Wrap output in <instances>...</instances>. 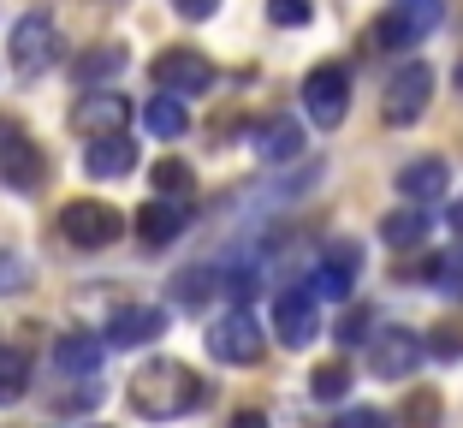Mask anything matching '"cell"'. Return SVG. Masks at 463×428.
<instances>
[{"instance_id": "cell-10", "label": "cell", "mask_w": 463, "mask_h": 428, "mask_svg": "<svg viewBox=\"0 0 463 428\" xmlns=\"http://www.w3.org/2000/svg\"><path fill=\"white\" fill-rule=\"evenodd\" d=\"M155 83H161V96H208V83H214V66H208L196 48H166L155 60Z\"/></svg>"}, {"instance_id": "cell-16", "label": "cell", "mask_w": 463, "mask_h": 428, "mask_svg": "<svg viewBox=\"0 0 463 428\" xmlns=\"http://www.w3.org/2000/svg\"><path fill=\"white\" fill-rule=\"evenodd\" d=\"M250 143H256V155L268 166H286V161H298V155H303V125L298 119H268Z\"/></svg>"}, {"instance_id": "cell-23", "label": "cell", "mask_w": 463, "mask_h": 428, "mask_svg": "<svg viewBox=\"0 0 463 428\" xmlns=\"http://www.w3.org/2000/svg\"><path fill=\"white\" fill-rule=\"evenodd\" d=\"M143 125H149L155 138H184L191 113H184V101H178V96H155L149 108H143Z\"/></svg>"}, {"instance_id": "cell-36", "label": "cell", "mask_w": 463, "mask_h": 428, "mask_svg": "<svg viewBox=\"0 0 463 428\" xmlns=\"http://www.w3.org/2000/svg\"><path fill=\"white\" fill-rule=\"evenodd\" d=\"M446 221H451V233L463 238V196H458V203H451V214H446Z\"/></svg>"}, {"instance_id": "cell-30", "label": "cell", "mask_w": 463, "mask_h": 428, "mask_svg": "<svg viewBox=\"0 0 463 428\" xmlns=\"http://www.w3.org/2000/svg\"><path fill=\"white\" fill-rule=\"evenodd\" d=\"M428 351H434V357H463V328H434Z\"/></svg>"}, {"instance_id": "cell-4", "label": "cell", "mask_w": 463, "mask_h": 428, "mask_svg": "<svg viewBox=\"0 0 463 428\" xmlns=\"http://www.w3.org/2000/svg\"><path fill=\"white\" fill-rule=\"evenodd\" d=\"M439 18H446L439 0H392V13L374 24V48H416L439 30Z\"/></svg>"}, {"instance_id": "cell-28", "label": "cell", "mask_w": 463, "mask_h": 428, "mask_svg": "<svg viewBox=\"0 0 463 428\" xmlns=\"http://www.w3.org/2000/svg\"><path fill=\"white\" fill-rule=\"evenodd\" d=\"M268 18L279 30H303L315 18V6H309V0H268Z\"/></svg>"}, {"instance_id": "cell-8", "label": "cell", "mask_w": 463, "mask_h": 428, "mask_svg": "<svg viewBox=\"0 0 463 428\" xmlns=\"http://www.w3.org/2000/svg\"><path fill=\"white\" fill-rule=\"evenodd\" d=\"M54 48H60V36H54V18L48 13L18 18V30H13V71L18 78H42V71L54 66Z\"/></svg>"}, {"instance_id": "cell-17", "label": "cell", "mask_w": 463, "mask_h": 428, "mask_svg": "<svg viewBox=\"0 0 463 428\" xmlns=\"http://www.w3.org/2000/svg\"><path fill=\"white\" fill-rule=\"evenodd\" d=\"M446 185H451V166L439 161V155H422V161H410L404 173H398V191H404L410 203H434Z\"/></svg>"}, {"instance_id": "cell-33", "label": "cell", "mask_w": 463, "mask_h": 428, "mask_svg": "<svg viewBox=\"0 0 463 428\" xmlns=\"http://www.w3.org/2000/svg\"><path fill=\"white\" fill-rule=\"evenodd\" d=\"M434 416H439L434 393H416V399H410V423H434Z\"/></svg>"}, {"instance_id": "cell-26", "label": "cell", "mask_w": 463, "mask_h": 428, "mask_svg": "<svg viewBox=\"0 0 463 428\" xmlns=\"http://www.w3.org/2000/svg\"><path fill=\"white\" fill-rule=\"evenodd\" d=\"M149 185H155V191H161V196H173V203H184L196 179H191V166H184V161H155Z\"/></svg>"}, {"instance_id": "cell-21", "label": "cell", "mask_w": 463, "mask_h": 428, "mask_svg": "<svg viewBox=\"0 0 463 428\" xmlns=\"http://www.w3.org/2000/svg\"><path fill=\"white\" fill-rule=\"evenodd\" d=\"M30 387V351L24 346H0V404L24 399Z\"/></svg>"}, {"instance_id": "cell-27", "label": "cell", "mask_w": 463, "mask_h": 428, "mask_svg": "<svg viewBox=\"0 0 463 428\" xmlns=\"http://www.w3.org/2000/svg\"><path fill=\"white\" fill-rule=\"evenodd\" d=\"M428 280H434L446 298H463V250H446V256L428 268Z\"/></svg>"}, {"instance_id": "cell-7", "label": "cell", "mask_w": 463, "mask_h": 428, "mask_svg": "<svg viewBox=\"0 0 463 428\" xmlns=\"http://www.w3.org/2000/svg\"><path fill=\"white\" fill-rule=\"evenodd\" d=\"M422 339L410 328H386L368 339V375L374 381H404V375H416V363H422Z\"/></svg>"}, {"instance_id": "cell-12", "label": "cell", "mask_w": 463, "mask_h": 428, "mask_svg": "<svg viewBox=\"0 0 463 428\" xmlns=\"http://www.w3.org/2000/svg\"><path fill=\"white\" fill-rule=\"evenodd\" d=\"M273 333H279V346L303 351L321 333V298L315 291H279L273 298Z\"/></svg>"}, {"instance_id": "cell-15", "label": "cell", "mask_w": 463, "mask_h": 428, "mask_svg": "<svg viewBox=\"0 0 463 428\" xmlns=\"http://www.w3.org/2000/svg\"><path fill=\"white\" fill-rule=\"evenodd\" d=\"M184 221H191V208H184V203H173V196H155V203L137 208V238H143L149 250H166L178 233H184Z\"/></svg>"}, {"instance_id": "cell-11", "label": "cell", "mask_w": 463, "mask_h": 428, "mask_svg": "<svg viewBox=\"0 0 463 428\" xmlns=\"http://www.w3.org/2000/svg\"><path fill=\"white\" fill-rule=\"evenodd\" d=\"M42 179H48V155H42L24 131H6V125H0V185L42 191Z\"/></svg>"}, {"instance_id": "cell-24", "label": "cell", "mask_w": 463, "mask_h": 428, "mask_svg": "<svg viewBox=\"0 0 463 428\" xmlns=\"http://www.w3.org/2000/svg\"><path fill=\"white\" fill-rule=\"evenodd\" d=\"M214 291H226V274H220V268H191V274L173 280L178 304H203V298H214Z\"/></svg>"}, {"instance_id": "cell-34", "label": "cell", "mask_w": 463, "mask_h": 428, "mask_svg": "<svg viewBox=\"0 0 463 428\" xmlns=\"http://www.w3.org/2000/svg\"><path fill=\"white\" fill-rule=\"evenodd\" d=\"M214 6H220V0H173L178 18H214Z\"/></svg>"}, {"instance_id": "cell-20", "label": "cell", "mask_w": 463, "mask_h": 428, "mask_svg": "<svg viewBox=\"0 0 463 428\" xmlns=\"http://www.w3.org/2000/svg\"><path fill=\"white\" fill-rule=\"evenodd\" d=\"M381 238L392 250H410V244H422L428 238V214H422V203H410V208H392L381 221Z\"/></svg>"}, {"instance_id": "cell-1", "label": "cell", "mask_w": 463, "mask_h": 428, "mask_svg": "<svg viewBox=\"0 0 463 428\" xmlns=\"http://www.w3.org/2000/svg\"><path fill=\"white\" fill-rule=\"evenodd\" d=\"M137 416H155V423H173V416H191L196 404H208V381L196 369H184L178 357H155L131 375L125 387Z\"/></svg>"}, {"instance_id": "cell-3", "label": "cell", "mask_w": 463, "mask_h": 428, "mask_svg": "<svg viewBox=\"0 0 463 428\" xmlns=\"http://www.w3.org/2000/svg\"><path fill=\"white\" fill-rule=\"evenodd\" d=\"M208 357H214V363H232V369L261 363V321L250 316V309H226V316L208 328Z\"/></svg>"}, {"instance_id": "cell-31", "label": "cell", "mask_w": 463, "mask_h": 428, "mask_svg": "<svg viewBox=\"0 0 463 428\" xmlns=\"http://www.w3.org/2000/svg\"><path fill=\"white\" fill-rule=\"evenodd\" d=\"M24 280H30V268L18 262V256H6V250H0V291H24Z\"/></svg>"}, {"instance_id": "cell-5", "label": "cell", "mask_w": 463, "mask_h": 428, "mask_svg": "<svg viewBox=\"0 0 463 428\" xmlns=\"http://www.w3.org/2000/svg\"><path fill=\"white\" fill-rule=\"evenodd\" d=\"M303 113H309L321 131L345 125V113H351V71L345 66H315L309 78H303Z\"/></svg>"}, {"instance_id": "cell-9", "label": "cell", "mask_w": 463, "mask_h": 428, "mask_svg": "<svg viewBox=\"0 0 463 428\" xmlns=\"http://www.w3.org/2000/svg\"><path fill=\"white\" fill-rule=\"evenodd\" d=\"M356 268H363V244L339 238V244L321 250V262H315V274H309V291H315V298H327V304H345L351 286H356Z\"/></svg>"}, {"instance_id": "cell-22", "label": "cell", "mask_w": 463, "mask_h": 428, "mask_svg": "<svg viewBox=\"0 0 463 428\" xmlns=\"http://www.w3.org/2000/svg\"><path fill=\"white\" fill-rule=\"evenodd\" d=\"M71 71H78V83H113V78L125 71V48H119V42H108V48H90V54H83Z\"/></svg>"}, {"instance_id": "cell-25", "label": "cell", "mask_w": 463, "mask_h": 428, "mask_svg": "<svg viewBox=\"0 0 463 428\" xmlns=\"http://www.w3.org/2000/svg\"><path fill=\"white\" fill-rule=\"evenodd\" d=\"M309 393L321 404H339L345 393H351V369H345V363H321V369L309 375Z\"/></svg>"}, {"instance_id": "cell-13", "label": "cell", "mask_w": 463, "mask_h": 428, "mask_svg": "<svg viewBox=\"0 0 463 428\" xmlns=\"http://www.w3.org/2000/svg\"><path fill=\"white\" fill-rule=\"evenodd\" d=\"M125 119H131V101L113 96V90H90V96H78V108H71V131L78 138H119Z\"/></svg>"}, {"instance_id": "cell-32", "label": "cell", "mask_w": 463, "mask_h": 428, "mask_svg": "<svg viewBox=\"0 0 463 428\" xmlns=\"http://www.w3.org/2000/svg\"><path fill=\"white\" fill-rule=\"evenodd\" d=\"M333 428H386V411H368V404H356V411H345Z\"/></svg>"}, {"instance_id": "cell-29", "label": "cell", "mask_w": 463, "mask_h": 428, "mask_svg": "<svg viewBox=\"0 0 463 428\" xmlns=\"http://www.w3.org/2000/svg\"><path fill=\"white\" fill-rule=\"evenodd\" d=\"M363 339H374V333H368V309H351V316L339 321V346H363Z\"/></svg>"}, {"instance_id": "cell-2", "label": "cell", "mask_w": 463, "mask_h": 428, "mask_svg": "<svg viewBox=\"0 0 463 428\" xmlns=\"http://www.w3.org/2000/svg\"><path fill=\"white\" fill-rule=\"evenodd\" d=\"M54 233L66 238V244H78V250H108L113 238L125 233V214L113 203H90V196H78V203L60 208Z\"/></svg>"}, {"instance_id": "cell-18", "label": "cell", "mask_w": 463, "mask_h": 428, "mask_svg": "<svg viewBox=\"0 0 463 428\" xmlns=\"http://www.w3.org/2000/svg\"><path fill=\"white\" fill-rule=\"evenodd\" d=\"M131 166H137V143H125V138H101L83 155V173L90 179H125Z\"/></svg>"}, {"instance_id": "cell-19", "label": "cell", "mask_w": 463, "mask_h": 428, "mask_svg": "<svg viewBox=\"0 0 463 428\" xmlns=\"http://www.w3.org/2000/svg\"><path fill=\"white\" fill-rule=\"evenodd\" d=\"M101 351H108V346H101L96 333H60L54 363H60L66 375H96V369H101Z\"/></svg>"}, {"instance_id": "cell-14", "label": "cell", "mask_w": 463, "mask_h": 428, "mask_svg": "<svg viewBox=\"0 0 463 428\" xmlns=\"http://www.w3.org/2000/svg\"><path fill=\"white\" fill-rule=\"evenodd\" d=\"M166 333V309L155 304H125L108 316V346L113 351H131V346H149V339H161Z\"/></svg>"}, {"instance_id": "cell-35", "label": "cell", "mask_w": 463, "mask_h": 428, "mask_svg": "<svg viewBox=\"0 0 463 428\" xmlns=\"http://www.w3.org/2000/svg\"><path fill=\"white\" fill-rule=\"evenodd\" d=\"M232 428H268V416H261V411H238V416H232Z\"/></svg>"}, {"instance_id": "cell-37", "label": "cell", "mask_w": 463, "mask_h": 428, "mask_svg": "<svg viewBox=\"0 0 463 428\" xmlns=\"http://www.w3.org/2000/svg\"><path fill=\"white\" fill-rule=\"evenodd\" d=\"M451 78H458V90H463V60H458V71H451Z\"/></svg>"}, {"instance_id": "cell-6", "label": "cell", "mask_w": 463, "mask_h": 428, "mask_svg": "<svg viewBox=\"0 0 463 428\" xmlns=\"http://www.w3.org/2000/svg\"><path fill=\"white\" fill-rule=\"evenodd\" d=\"M428 96H434V66H422V60H410V66L392 71V83H386V125H416L428 113Z\"/></svg>"}]
</instances>
